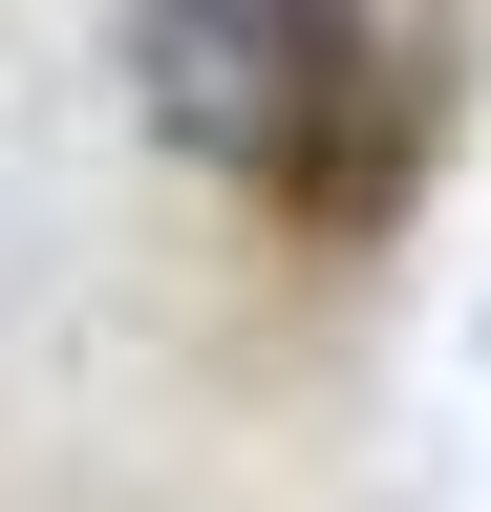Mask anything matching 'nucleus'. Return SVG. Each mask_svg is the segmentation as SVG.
<instances>
[{
  "label": "nucleus",
  "mask_w": 491,
  "mask_h": 512,
  "mask_svg": "<svg viewBox=\"0 0 491 512\" xmlns=\"http://www.w3.org/2000/svg\"><path fill=\"white\" fill-rule=\"evenodd\" d=\"M129 107L171 171L299 192V214H385L406 171V86L363 43V0H129Z\"/></svg>",
  "instance_id": "nucleus-1"
}]
</instances>
